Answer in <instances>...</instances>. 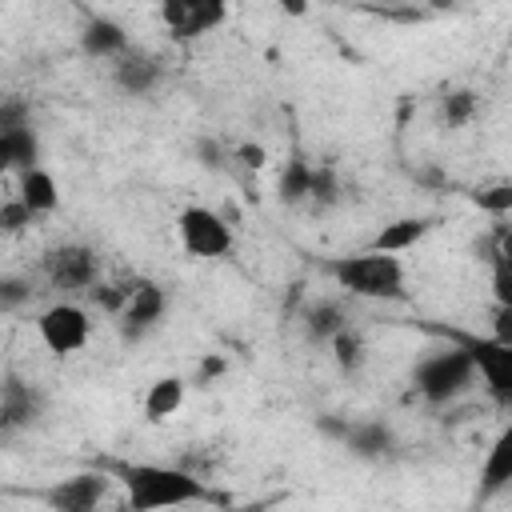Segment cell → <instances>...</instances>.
<instances>
[{
	"mask_svg": "<svg viewBox=\"0 0 512 512\" xmlns=\"http://www.w3.org/2000/svg\"><path fill=\"white\" fill-rule=\"evenodd\" d=\"M480 480H484V492H496V488H504V484L512 480V436H508V432L492 444Z\"/></svg>",
	"mask_w": 512,
	"mask_h": 512,
	"instance_id": "21",
	"label": "cell"
},
{
	"mask_svg": "<svg viewBox=\"0 0 512 512\" xmlns=\"http://www.w3.org/2000/svg\"><path fill=\"white\" fill-rule=\"evenodd\" d=\"M108 476L96 468V472H76V476H68V480H56L48 492H44V500L56 508V512H92L104 496H108Z\"/></svg>",
	"mask_w": 512,
	"mask_h": 512,
	"instance_id": "10",
	"label": "cell"
},
{
	"mask_svg": "<svg viewBox=\"0 0 512 512\" xmlns=\"http://www.w3.org/2000/svg\"><path fill=\"white\" fill-rule=\"evenodd\" d=\"M476 204L488 208V212H496V216H508L512 212V188L508 184H492V188L476 192Z\"/></svg>",
	"mask_w": 512,
	"mask_h": 512,
	"instance_id": "28",
	"label": "cell"
},
{
	"mask_svg": "<svg viewBox=\"0 0 512 512\" xmlns=\"http://www.w3.org/2000/svg\"><path fill=\"white\" fill-rule=\"evenodd\" d=\"M36 336L44 340V348H48L52 356H72V352H80V348L88 344V336H92V316H88L80 304L60 300V304H52V308H44V312L36 316Z\"/></svg>",
	"mask_w": 512,
	"mask_h": 512,
	"instance_id": "7",
	"label": "cell"
},
{
	"mask_svg": "<svg viewBox=\"0 0 512 512\" xmlns=\"http://www.w3.org/2000/svg\"><path fill=\"white\" fill-rule=\"evenodd\" d=\"M344 444H348L356 456L376 460V456H388L396 440H392V428H388V424H380V420H360V424H348V428H344Z\"/></svg>",
	"mask_w": 512,
	"mask_h": 512,
	"instance_id": "17",
	"label": "cell"
},
{
	"mask_svg": "<svg viewBox=\"0 0 512 512\" xmlns=\"http://www.w3.org/2000/svg\"><path fill=\"white\" fill-rule=\"evenodd\" d=\"M228 4L232 0H156L160 20L176 40H200L216 32L228 20Z\"/></svg>",
	"mask_w": 512,
	"mask_h": 512,
	"instance_id": "8",
	"label": "cell"
},
{
	"mask_svg": "<svg viewBox=\"0 0 512 512\" xmlns=\"http://www.w3.org/2000/svg\"><path fill=\"white\" fill-rule=\"evenodd\" d=\"M44 272L56 292H92V284L100 276V256H96V248L72 240V244H60L48 252Z\"/></svg>",
	"mask_w": 512,
	"mask_h": 512,
	"instance_id": "9",
	"label": "cell"
},
{
	"mask_svg": "<svg viewBox=\"0 0 512 512\" xmlns=\"http://www.w3.org/2000/svg\"><path fill=\"white\" fill-rule=\"evenodd\" d=\"M328 344H332V356H336L340 372H360V368H364V360H368V344H364V336H360L352 324H344Z\"/></svg>",
	"mask_w": 512,
	"mask_h": 512,
	"instance_id": "20",
	"label": "cell"
},
{
	"mask_svg": "<svg viewBox=\"0 0 512 512\" xmlns=\"http://www.w3.org/2000/svg\"><path fill=\"white\" fill-rule=\"evenodd\" d=\"M308 180H312V164L308 160H288L280 172V200L284 204H304L308 200Z\"/></svg>",
	"mask_w": 512,
	"mask_h": 512,
	"instance_id": "22",
	"label": "cell"
},
{
	"mask_svg": "<svg viewBox=\"0 0 512 512\" xmlns=\"http://www.w3.org/2000/svg\"><path fill=\"white\" fill-rule=\"evenodd\" d=\"M24 124H32L28 120V104L20 96H0V132L24 128Z\"/></svg>",
	"mask_w": 512,
	"mask_h": 512,
	"instance_id": "27",
	"label": "cell"
},
{
	"mask_svg": "<svg viewBox=\"0 0 512 512\" xmlns=\"http://www.w3.org/2000/svg\"><path fill=\"white\" fill-rule=\"evenodd\" d=\"M432 228H436V220H432V216H400V220L384 224L368 248H376V252H396V256H400V252L416 248Z\"/></svg>",
	"mask_w": 512,
	"mask_h": 512,
	"instance_id": "15",
	"label": "cell"
},
{
	"mask_svg": "<svg viewBox=\"0 0 512 512\" xmlns=\"http://www.w3.org/2000/svg\"><path fill=\"white\" fill-rule=\"evenodd\" d=\"M228 372V360L224 356H204V364H200V384H208V380H216V376H224Z\"/></svg>",
	"mask_w": 512,
	"mask_h": 512,
	"instance_id": "30",
	"label": "cell"
},
{
	"mask_svg": "<svg viewBox=\"0 0 512 512\" xmlns=\"http://www.w3.org/2000/svg\"><path fill=\"white\" fill-rule=\"evenodd\" d=\"M32 224H36V216H32L16 196L0 204V232H4V236H20V232H28Z\"/></svg>",
	"mask_w": 512,
	"mask_h": 512,
	"instance_id": "25",
	"label": "cell"
},
{
	"mask_svg": "<svg viewBox=\"0 0 512 512\" xmlns=\"http://www.w3.org/2000/svg\"><path fill=\"white\" fill-rule=\"evenodd\" d=\"M80 48H84V56H92V60H116L124 48H132L128 44V32H124V24H116L112 16H92L84 28H80Z\"/></svg>",
	"mask_w": 512,
	"mask_h": 512,
	"instance_id": "13",
	"label": "cell"
},
{
	"mask_svg": "<svg viewBox=\"0 0 512 512\" xmlns=\"http://www.w3.org/2000/svg\"><path fill=\"white\" fill-rule=\"evenodd\" d=\"M168 316V292L156 284V280H128L124 288V304L116 308V324H120V336L124 340H140L148 336L152 328H160Z\"/></svg>",
	"mask_w": 512,
	"mask_h": 512,
	"instance_id": "6",
	"label": "cell"
},
{
	"mask_svg": "<svg viewBox=\"0 0 512 512\" xmlns=\"http://www.w3.org/2000/svg\"><path fill=\"white\" fill-rule=\"evenodd\" d=\"M280 8L292 12V16H304L308 12V0H280Z\"/></svg>",
	"mask_w": 512,
	"mask_h": 512,
	"instance_id": "32",
	"label": "cell"
},
{
	"mask_svg": "<svg viewBox=\"0 0 512 512\" xmlns=\"http://www.w3.org/2000/svg\"><path fill=\"white\" fill-rule=\"evenodd\" d=\"M440 336H448L452 344H460L472 364H476V376L484 380L488 396L500 404V408H512V344L508 340H496V336H472V332H456V328H432Z\"/></svg>",
	"mask_w": 512,
	"mask_h": 512,
	"instance_id": "4",
	"label": "cell"
},
{
	"mask_svg": "<svg viewBox=\"0 0 512 512\" xmlns=\"http://www.w3.org/2000/svg\"><path fill=\"white\" fill-rule=\"evenodd\" d=\"M32 300V280L24 276H0V312H16Z\"/></svg>",
	"mask_w": 512,
	"mask_h": 512,
	"instance_id": "26",
	"label": "cell"
},
{
	"mask_svg": "<svg viewBox=\"0 0 512 512\" xmlns=\"http://www.w3.org/2000/svg\"><path fill=\"white\" fill-rule=\"evenodd\" d=\"M240 156H244V164H248V168H260V164H264V148L244 144V148H240Z\"/></svg>",
	"mask_w": 512,
	"mask_h": 512,
	"instance_id": "31",
	"label": "cell"
},
{
	"mask_svg": "<svg viewBox=\"0 0 512 512\" xmlns=\"http://www.w3.org/2000/svg\"><path fill=\"white\" fill-rule=\"evenodd\" d=\"M40 416V392L24 380H4L0 388V428H24Z\"/></svg>",
	"mask_w": 512,
	"mask_h": 512,
	"instance_id": "14",
	"label": "cell"
},
{
	"mask_svg": "<svg viewBox=\"0 0 512 512\" xmlns=\"http://www.w3.org/2000/svg\"><path fill=\"white\" fill-rule=\"evenodd\" d=\"M344 324H348V312H344V304H336V300H316V304L304 312V332H308V340H332Z\"/></svg>",
	"mask_w": 512,
	"mask_h": 512,
	"instance_id": "19",
	"label": "cell"
},
{
	"mask_svg": "<svg viewBox=\"0 0 512 512\" xmlns=\"http://www.w3.org/2000/svg\"><path fill=\"white\" fill-rule=\"evenodd\" d=\"M196 152H200V164L204 168H224L228 160H224V148L216 144V140H196Z\"/></svg>",
	"mask_w": 512,
	"mask_h": 512,
	"instance_id": "29",
	"label": "cell"
},
{
	"mask_svg": "<svg viewBox=\"0 0 512 512\" xmlns=\"http://www.w3.org/2000/svg\"><path fill=\"white\" fill-rule=\"evenodd\" d=\"M308 200L320 204V208H332V204L340 200V184H336V172H332V168H312Z\"/></svg>",
	"mask_w": 512,
	"mask_h": 512,
	"instance_id": "24",
	"label": "cell"
},
{
	"mask_svg": "<svg viewBox=\"0 0 512 512\" xmlns=\"http://www.w3.org/2000/svg\"><path fill=\"white\" fill-rule=\"evenodd\" d=\"M108 472L124 484L132 512L152 508H180V504H208L220 500L196 472L172 464H140V460H108Z\"/></svg>",
	"mask_w": 512,
	"mask_h": 512,
	"instance_id": "1",
	"label": "cell"
},
{
	"mask_svg": "<svg viewBox=\"0 0 512 512\" xmlns=\"http://www.w3.org/2000/svg\"><path fill=\"white\" fill-rule=\"evenodd\" d=\"M472 116H476V92L456 88V92H448V96L440 100V124H444V128H464Z\"/></svg>",
	"mask_w": 512,
	"mask_h": 512,
	"instance_id": "23",
	"label": "cell"
},
{
	"mask_svg": "<svg viewBox=\"0 0 512 512\" xmlns=\"http://www.w3.org/2000/svg\"><path fill=\"white\" fill-rule=\"evenodd\" d=\"M320 272L344 288L348 296L360 300H404V260L396 252H344V256H324Z\"/></svg>",
	"mask_w": 512,
	"mask_h": 512,
	"instance_id": "2",
	"label": "cell"
},
{
	"mask_svg": "<svg viewBox=\"0 0 512 512\" xmlns=\"http://www.w3.org/2000/svg\"><path fill=\"white\" fill-rule=\"evenodd\" d=\"M412 384L428 404H452L456 396H464L476 384V364L460 344H452L444 352L424 356L412 372Z\"/></svg>",
	"mask_w": 512,
	"mask_h": 512,
	"instance_id": "3",
	"label": "cell"
},
{
	"mask_svg": "<svg viewBox=\"0 0 512 512\" xmlns=\"http://www.w3.org/2000/svg\"><path fill=\"white\" fill-rule=\"evenodd\" d=\"M176 232H180L184 252H188V256H200V260H220V256H228L232 244H236L232 224H228L220 212L200 208V204H192V208L180 212Z\"/></svg>",
	"mask_w": 512,
	"mask_h": 512,
	"instance_id": "5",
	"label": "cell"
},
{
	"mask_svg": "<svg viewBox=\"0 0 512 512\" xmlns=\"http://www.w3.org/2000/svg\"><path fill=\"white\" fill-rule=\"evenodd\" d=\"M16 200H20L32 216H48V212H56V208H60V184H56V176H52L48 168L32 164V168H24V172H20Z\"/></svg>",
	"mask_w": 512,
	"mask_h": 512,
	"instance_id": "12",
	"label": "cell"
},
{
	"mask_svg": "<svg viewBox=\"0 0 512 512\" xmlns=\"http://www.w3.org/2000/svg\"><path fill=\"white\" fill-rule=\"evenodd\" d=\"M160 64L148 56V52H136V48H124L116 60H112V80L120 92L128 96H148L156 84H160Z\"/></svg>",
	"mask_w": 512,
	"mask_h": 512,
	"instance_id": "11",
	"label": "cell"
},
{
	"mask_svg": "<svg viewBox=\"0 0 512 512\" xmlns=\"http://www.w3.org/2000/svg\"><path fill=\"white\" fill-rule=\"evenodd\" d=\"M180 404H184V380H180V376H160V380H152V388H148V396H144V420L160 424V420H168Z\"/></svg>",
	"mask_w": 512,
	"mask_h": 512,
	"instance_id": "18",
	"label": "cell"
},
{
	"mask_svg": "<svg viewBox=\"0 0 512 512\" xmlns=\"http://www.w3.org/2000/svg\"><path fill=\"white\" fill-rule=\"evenodd\" d=\"M36 160H40V140H36V128L32 124L12 128V132H0V176L24 172Z\"/></svg>",
	"mask_w": 512,
	"mask_h": 512,
	"instance_id": "16",
	"label": "cell"
}]
</instances>
